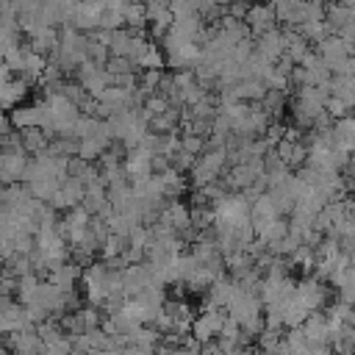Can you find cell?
Wrapping results in <instances>:
<instances>
[{
    "mask_svg": "<svg viewBox=\"0 0 355 355\" xmlns=\"http://www.w3.org/2000/svg\"><path fill=\"white\" fill-rule=\"evenodd\" d=\"M294 297L305 305V311H322V308L330 302V288H327V283L319 280L316 275H305L302 280H297Z\"/></svg>",
    "mask_w": 355,
    "mask_h": 355,
    "instance_id": "6da1fadb",
    "label": "cell"
},
{
    "mask_svg": "<svg viewBox=\"0 0 355 355\" xmlns=\"http://www.w3.org/2000/svg\"><path fill=\"white\" fill-rule=\"evenodd\" d=\"M225 319H227V311H225V308H202L200 316L191 319V330H189V333H191L200 344H205V341H211V338L219 336Z\"/></svg>",
    "mask_w": 355,
    "mask_h": 355,
    "instance_id": "7a4b0ae2",
    "label": "cell"
},
{
    "mask_svg": "<svg viewBox=\"0 0 355 355\" xmlns=\"http://www.w3.org/2000/svg\"><path fill=\"white\" fill-rule=\"evenodd\" d=\"M28 153L22 147H3L0 144V183H19L25 169Z\"/></svg>",
    "mask_w": 355,
    "mask_h": 355,
    "instance_id": "3957f363",
    "label": "cell"
},
{
    "mask_svg": "<svg viewBox=\"0 0 355 355\" xmlns=\"http://www.w3.org/2000/svg\"><path fill=\"white\" fill-rule=\"evenodd\" d=\"M241 22L250 28V36H258V33H263V31L277 28L275 8H272V3H266V0H261V3H250V6H247V14H244Z\"/></svg>",
    "mask_w": 355,
    "mask_h": 355,
    "instance_id": "277c9868",
    "label": "cell"
},
{
    "mask_svg": "<svg viewBox=\"0 0 355 355\" xmlns=\"http://www.w3.org/2000/svg\"><path fill=\"white\" fill-rule=\"evenodd\" d=\"M80 197H83V183L72 175H64L58 183V191L50 197V205L55 211H69V208L80 205Z\"/></svg>",
    "mask_w": 355,
    "mask_h": 355,
    "instance_id": "5b68a950",
    "label": "cell"
},
{
    "mask_svg": "<svg viewBox=\"0 0 355 355\" xmlns=\"http://www.w3.org/2000/svg\"><path fill=\"white\" fill-rule=\"evenodd\" d=\"M80 263L78 261H72V258H67V261H61V263H55L53 269H47V283H53L58 291H75V286H78V280H80Z\"/></svg>",
    "mask_w": 355,
    "mask_h": 355,
    "instance_id": "8992f818",
    "label": "cell"
},
{
    "mask_svg": "<svg viewBox=\"0 0 355 355\" xmlns=\"http://www.w3.org/2000/svg\"><path fill=\"white\" fill-rule=\"evenodd\" d=\"M3 344L14 352V355H39V336H36V327H25V330H11L3 336Z\"/></svg>",
    "mask_w": 355,
    "mask_h": 355,
    "instance_id": "52a82bcc",
    "label": "cell"
},
{
    "mask_svg": "<svg viewBox=\"0 0 355 355\" xmlns=\"http://www.w3.org/2000/svg\"><path fill=\"white\" fill-rule=\"evenodd\" d=\"M233 291H236L233 277L222 272L219 277H214V280L205 286V300H202V308H225Z\"/></svg>",
    "mask_w": 355,
    "mask_h": 355,
    "instance_id": "ba28073f",
    "label": "cell"
},
{
    "mask_svg": "<svg viewBox=\"0 0 355 355\" xmlns=\"http://www.w3.org/2000/svg\"><path fill=\"white\" fill-rule=\"evenodd\" d=\"M252 50H255L258 55H263L266 61L275 64V61L283 55V36H280V31L272 28V31H263V33L252 36Z\"/></svg>",
    "mask_w": 355,
    "mask_h": 355,
    "instance_id": "9c48e42d",
    "label": "cell"
},
{
    "mask_svg": "<svg viewBox=\"0 0 355 355\" xmlns=\"http://www.w3.org/2000/svg\"><path fill=\"white\" fill-rule=\"evenodd\" d=\"M25 36H28V42H25L28 50H31V53H39V55H44V58L55 50V42H58V31L50 28V25H42V28L25 33Z\"/></svg>",
    "mask_w": 355,
    "mask_h": 355,
    "instance_id": "30bf717a",
    "label": "cell"
},
{
    "mask_svg": "<svg viewBox=\"0 0 355 355\" xmlns=\"http://www.w3.org/2000/svg\"><path fill=\"white\" fill-rule=\"evenodd\" d=\"M272 153L294 172L297 166H302L305 164V155H308V147L302 144V141H288V139H280L275 147H272Z\"/></svg>",
    "mask_w": 355,
    "mask_h": 355,
    "instance_id": "8fae6325",
    "label": "cell"
},
{
    "mask_svg": "<svg viewBox=\"0 0 355 355\" xmlns=\"http://www.w3.org/2000/svg\"><path fill=\"white\" fill-rule=\"evenodd\" d=\"M300 327H302L308 344H327V341H330V330H327V322H324V313H322V311H311V313L302 319Z\"/></svg>",
    "mask_w": 355,
    "mask_h": 355,
    "instance_id": "7c38bea8",
    "label": "cell"
},
{
    "mask_svg": "<svg viewBox=\"0 0 355 355\" xmlns=\"http://www.w3.org/2000/svg\"><path fill=\"white\" fill-rule=\"evenodd\" d=\"M352 136H355V122H352L349 114L333 119V147L338 153H344V155L352 153Z\"/></svg>",
    "mask_w": 355,
    "mask_h": 355,
    "instance_id": "4fadbf2b",
    "label": "cell"
},
{
    "mask_svg": "<svg viewBox=\"0 0 355 355\" xmlns=\"http://www.w3.org/2000/svg\"><path fill=\"white\" fill-rule=\"evenodd\" d=\"M275 216H280V214L275 211V205H272V200H269L266 191L258 194L255 200H250V225H252V230L263 227V225H266L269 219H275Z\"/></svg>",
    "mask_w": 355,
    "mask_h": 355,
    "instance_id": "5bb4252c",
    "label": "cell"
},
{
    "mask_svg": "<svg viewBox=\"0 0 355 355\" xmlns=\"http://www.w3.org/2000/svg\"><path fill=\"white\" fill-rule=\"evenodd\" d=\"M31 92V86L19 78H8L6 83H0V108H14V105H22L25 94Z\"/></svg>",
    "mask_w": 355,
    "mask_h": 355,
    "instance_id": "9a60e30c",
    "label": "cell"
},
{
    "mask_svg": "<svg viewBox=\"0 0 355 355\" xmlns=\"http://www.w3.org/2000/svg\"><path fill=\"white\" fill-rule=\"evenodd\" d=\"M119 14H122V25L128 31H144L147 14H144V3L141 0H122Z\"/></svg>",
    "mask_w": 355,
    "mask_h": 355,
    "instance_id": "2e32d148",
    "label": "cell"
},
{
    "mask_svg": "<svg viewBox=\"0 0 355 355\" xmlns=\"http://www.w3.org/2000/svg\"><path fill=\"white\" fill-rule=\"evenodd\" d=\"M280 36H283V55L288 58V61H294V64H300L302 61V55L311 50V44L294 31V28H283L280 31Z\"/></svg>",
    "mask_w": 355,
    "mask_h": 355,
    "instance_id": "e0dca14e",
    "label": "cell"
},
{
    "mask_svg": "<svg viewBox=\"0 0 355 355\" xmlns=\"http://www.w3.org/2000/svg\"><path fill=\"white\" fill-rule=\"evenodd\" d=\"M108 200H105V186L100 183V180H94V183H89L86 189H83V197H80V208L89 214V216H97L100 211H103V205H105Z\"/></svg>",
    "mask_w": 355,
    "mask_h": 355,
    "instance_id": "ac0fdd59",
    "label": "cell"
},
{
    "mask_svg": "<svg viewBox=\"0 0 355 355\" xmlns=\"http://www.w3.org/2000/svg\"><path fill=\"white\" fill-rule=\"evenodd\" d=\"M47 141H50V136L42 128H19V144H22V150L28 155L42 153L47 147Z\"/></svg>",
    "mask_w": 355,
    "mask_h": 355,
    "instance_id": "d6986e66",
    "label": "cell"
},
{
    "mask_svg": "<svg viewBox=\"0 0 355 355\" xmlns=\"http://www.w3.org/2000/svg\"><path fill=\"white\" fill-rule=\"evenodd\" d=\"M130 44H133V31H128V28L108 31V42H105L108 55H128L130 53Z\"/></svg>",
    "mask_w": 355,
    "mask_h": 355,
    "instance_id": "ffe728a7",
    "label": "cell"
},
{
    "mask_svg": "<svg viewBox=\"0 0 355 355\" xmlns=\"http://www.w3.org/2000/svg\"><path fill=\"white\" fill-rule=\"evenodd\" d=\"M111 144V139H105V136H86V139H78V158H83V161H97L100 158V153L105 150Z\"/></svg>",
    "mask_w": 355,
    "mask_h": 355,
    "instance_id": "44dd1931",
    "label": "cell"
},
{
    "mask_svg": "<svg viewBox=\"0 0 355 355\" xmlns=\"http://www.w3.org/2000/svg\"><path fill=\"white\" fill-rule=\"evenodd\" d=\"M294 31H297V33H300V36H302V39H305L308 44H319L322 39H327V36L333 33V31L327 28V22H324V19H311V22H300V25H297Z\"/></svg>",
    "mask_w": 355,
    "mask_h": 355,
    "instance_id": "7402d4cb",
    "label": "cell"
},
{
    "mask_svg": "<svg viewBox=\"0 0 355 355\" xmlns=\"http://www.w3.org/2000/svg\"><path fill=\"white\" fill-rule=\"evenodd\" d=\"M286 233H288V219L286 216H275L263 227L255 230V239H261L263 244H272V241H280Z\"/></svg>",
    "mask_w": 355,
    "mask_h": 355,
    "instance_id": "603a6c76",
    "label": "cell"
},
{
    "mask_svg": "<svg viewBox=\"0 0 355 355\" xmlns=\"http://www.w3.org/2000/svg\"><path fill=\"white\" fill-rule=\"evenodd\" d=\"M308 313H311V311H305V305H302L297 297H291V300H286V302L280 305L283 327H300V324H302V319H305Z\"/></svg>",
    "mask_w": 355,
    "mask_h": 355,
    "instance_id": "cb8c5ba5",
    "label": "cell"
},
{
    "mask_svg": "<svg viewBox=\"0 0 355 355\" xmlns=\"http://www.w3.org/2000/svg\"><path fill=\"white\" fill-rule=\"evenodd\" d=\"M330 97H338L341 103L352 105V100H355L352 75H333V78H330Z\"/></svg>",
    "mask_w": 355,
    "mask_h": 355,
    "instance_id": "d4e9b609",
    "label": "cell"
},
{
    "mask_svg": "<svg viewBox=\"0 0 355 355\" xmlns=\"http://www.w3.org/2000/svg\"><path fill=\"white\" fill-rule=\"evenodd\" d=\"M136 69H164V53H161V47L158 44H147L139 55H136Z\"/></svg>",
    "mask_w": 355,
    "mask_h": 355,
    "instance_id": "484cf974",
    "label": "cell"
},
{
    "mask_svg": "<svg viewBox=\"0 0 355 355\" xmlns=\"http://www.w3.org/2000/svg\"><path fill=\"white\" fill-rule=\"evenodd\" d=\"M103 67H105V72H108L111 78H116V75H128V72H139L136 64H133L128 55H108Z\"/></svg>",
    "mask_w": 355,
    "mask_h": 355,
    "instance_id": "4316f807",
    "label": "cell"
},
{
    "mask_svg": "<svg viewBox=\"0 0 355 355\" xmlns=\"http://www.w3.org/2000/svg\"><path fill=\"white\" fill-rule=\"evenodd\" d=\"M283 344H286V349H288L291 355H300V352L308 347V338H305L302 327H286V330H283Z\"/></svg>",
    "mask_w": 355,
    "mask_h": 355,
    "instance_id": "83f0119b",
    "label": "cell"
},
{
    "mask_svg": "<svg viewBox=\"0 0 355 355\" xmlns=\"http://www.w3.org/2000/svg\"><path fill=\"white\" fill-rule=\"evenodd\" d=\"M97 28H100V31L122 28V14H119V8H100V14H97Z\"/></svg>",
    "mask_w": 355,
    "mask_h": 355,
    "instance_id": "f1b7e54d",
    "label": "cell"
},
{
    "mask_svg": "<svg viewBox=\"0 0 355 355\" xmlns=\"http://www.w3.org/2000/svg\"><path fill=\"white\" fill-rule=\"evenodd\" d=\"M69 352H72V341H69V336H61V338L47 341V344L39 347V355H69Z\"/></svg>",
    "mask_w": 355,
    "mask_h": 355,
    "instance_id": "f546056e",
    "label": "cell"
},
{
    "mask_svg": "<svg viewBox=\"0 0 355 355\" xmlns=\"http://www.w3.org/2000/svg\"><path fill=\"white\" fill-rule=\"evenodd\" d=\"M194 158H197V155H191V153H186V150H180V147H178V150L169 155V166H172L175 172H183V175H186V172H189V166L194 164Z\"/></svg>",
    "mask_w": 355,
    "mask_h": 355,
    "instance_id": "4dcf8cb0",
    "label": "cell"
},
{
    "mask_svg": "<svg viewBox=\"0 0 355 355\" xmlns=\"http://www.w3.org/2000/svg\"><path fill=\"white\" fill-rule=\"evenodd\" d=\"M169 11H172V19H183V17H194L197 6L194 0H169Z\"/></svg>",
    "mask_w": 355,
    "mask_h": 355,
    "instance_id": "1f68e13d",
    "label": "cell"
},
{
    "mask_svg": "<svg viewBox=\"0 0 355 355\" xmlns=\"http://www.w3.org/2000/svg\"><path fill=\"white\" fill-rule=\"evenodd\" d=\"M180 150H186L191 155H200L205 150V139L202 136H191V133H180Z\"/></svg>",
    "mask_w": 355,
    "mask_h": 355,
    "instance_id": "d6a6232c",
    "label": "cell"
},
{
    "mask_svg": "<svg viewBox=\"0 0 355 355\" xmlns=\"http://www.w3.org/2000/svg\"><path fill=\"white\" fill-rule=\"evenodd\" d=\"M324 111L330 114V119H338V116H347L349 105H347V103H341L338 97H327V100H324Z\"/></svg>",
    "mask_w": 355,
    "mask_h": 355,
    "instance_id": "836d02e7",
    "label": "cell"
},
{
    "mask_svg": "<svg viewBox=\"0 0 355 355\" xmlns=\"http://www.w3.org/2000/svg\"><path fill=\"white\" fill-rule=\"evenodd\" d=\"M247 6H250V3H244V0H227V3H225V14L233 17V19H244Z\"/></svg>",
    "mask_w": 355,
    "mask_h": 355,
    "instance_id": "e575fe53",
    "label": "cell"
},
{
    "mask_svg": "<svg viewBox=\"0 0 355 355\" xmlns=\"http://www.w3.org/2000/svg\"><path fill=\"white\" fill-rule=\"evenodd\" d=\"M14 130V125H11V119L6 116V114H0V136H6V133H11Z\"/></svg>",
    "mask_w": 355,
    "mask_h": 355,
    "instance_id": "d590c367",
    "label": "cell"
},
{
    "mask_svg": "<svg viewBox=\"0 0 355 355\" xmlns=\"http://www.w3.org/2000/svg\"><path fill=\"white\" fill-rule=\"evenodd\" d=\"M8 78H14V75H11V69H8V67H6V61H3V58H0V83H6V80H8Z\"/></svg>",
    "mask_w": 355,
    "mask_h": 355,
    "instance_id": "8d00e7d4",
    "label": "cell"
},
{
    "mask_svg": "<svg viewBox=\"0 0 355 355\" xmlns=\"http://www.w3.org/2000/svg\"><path fill=\"white\" fill-rule=\"evenodd\" d=\"M86 355H122V352H116V349H92Z\"/></svg>",
    "mask_w": 355,
    "mask_h": 355,
    "instance_id": "74e56055",
    "label": "cell"
},
{
    "mask_svg": "<svg viewBox=\"0 0 355 355\" xmlns=\"http://www.w3.org/2000/svg\"><path fill=\"white\" fill-rule=\"evenodd\" d=\"M266 3H272V6H275V3H280V0H266Z\"/></svg>",
    "mask_w": 355,
    "mask_h": 355,
    "instance_id": "f35d334b",
    "label": "cell"
},
{
    "mask_svg": "<svg viewBox=\"0 0 355 355\" xmlns=\"http://www.w3.org/2000/svg\"><path fill=\"white\" fill-rule=\"evenodd\" d=\"M244 3H252V0H244Z\"/></svg>",
    "mask_w": 355,
    "mask_h": 355,
    "instance_id": "ab89813d",
    "label": "cell"
}]
</instances>
